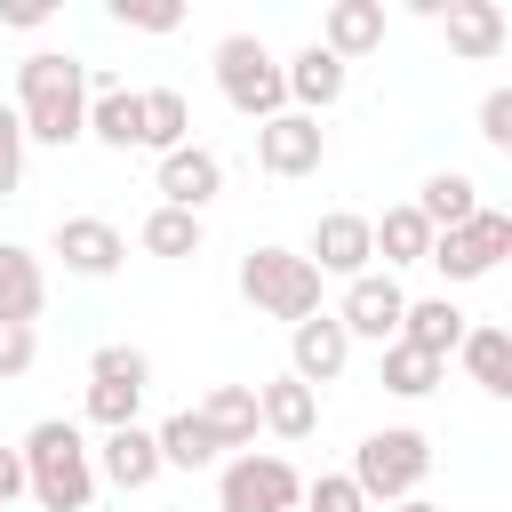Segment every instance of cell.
<instances>
[{
  "label": "cell",
  "instance_id": "obj_38",
  "mask_svg": "<svg viewBox=\"0 0 512 512\" xmlns=\"http://www.w3.org/2000/svg\"><path fill=\"white\" fill-rule=\"evenodd\" d=\"M8 24H16V32H40V24H48V8H40V0H16V8H8Z\"/></svg>",
  "mask_w": 512,
  "mask_h": 512
},
{
  "label": "cell",
  "instance_id": "obj_5",
  "mask_svg": "<svg viewBox=\"0 0 512 512\" xmlns=\"http://www.w3.org/2000/svg\"><path fill=\"white\" fill-rule=\"evenodd\" d=\"M424 472H432V440L416 424H384L352 448V480L368 488V504H408L424 488Z\"/></svg>",
  "mask_w": 512,
  "mask_h": 512
},
{
  "label": "cell",
  "instance_id": "obj_12",
  "mask_svg": "<svg viewBox=\"0 0 512 512\" xmlns=\"http://www.w3.org/2000/svg\"><path fill=\"white\" fill-rule=\"evenodd\" d=\"M344 360H352V328H344L336 312H312L304 328H288V376H304L312 392H320V384H336V376H344Z\"/></svg>",
  "mask_w": 512,
  "mask_h": 512
},
{
  "label": "cell",
  "instance_id": "obj_9",
  "mask_svg": "<svg viewBox=\"0 0 512 512\" xmlns=\"http://www.w3.org/2000/svg\"><path fill=\"white\" fill-rule=\"evenodd\" d=\"M304 256L320 264V280H328V272H336V280H360V272H376V216H360V208H328V216L312 224Z\"/></svg>",
  "mask_w": 512,
  "mask_h": 512
},
{
  "label": "cell",
  "instance_id": "obj_23",
  "mask_svg": "<svg viewBox=\"0 0 512 512\" xmlns=\"http://www.w3.org/2000/svg\"><path fill=\"white\" fill-rule=\"evenodd\" d=\"M40 304H48V272H40V256L32 248H16V240H0V320H40Z\"/></svg>",
  "mask_w": 512,
  "mask_h": 512
},
{
  "label": "cell",
  "instance_id": "obj_39",
  "mask_svg": "<svg viewBox=\"0 0 512 512\" xmlns=\"http://www.w3.org/2000/svg\"><path fill=\"white\" fill-rule=\"evenodd\" d=\"M392 512H448V504H432V496H408V504H392Z\"/></svg>",
  "mask_w": 512,
  "mask_h": 512
},
{
  "label": "cell",
  "instance_id": "obj_18",
  "mask_svg": "<svg viewBox=\"0 0 512 512\" xmlns=\"http://www.w3.org/2000/svg\"><path fill=\"white\" fill-rule=\"evenodd\" d=\"M344 80H352V72H344V56H328L320 40H304V48L288 56V104H296V112H312V120L344 96Z\"/></svg>",
  "mask_w": 512,
  "mask_h": 512
},
{
  "label": "cell",
  "instance_id": "obj_36",
  "mask_svg": "<svg viewBox=\"0 0 512 512\" xmlns=\"http://www.w3.org/2000/svg\"><path fill=\"white\" fill-rule=\"evenodd\" d=\"M480 136H488L496 152H512V88H488V96H480Z\"/></svg>",
  "mask_w": 512,
  "mask_h": 512
},
{
  "label": "cell",
  "instance_id": "obj_15",
  "mask_svg": "<svg viewBox=\"0 0 512 512\" xmlns=\"http://www.w3.org/2000/svg\"><path fill=\"white\" fill-rule=\"evenodd\" d=\"M152 192H160V208H192V216H200V208L224 192V160H216L208 144H184V152L160 160V184H152Z\"/></svg>",
  "mask_w": 512,
  "mask_h": 512
},
{
  "label": "cell",
  "instance_id": "obj_31",
  "mask_svg": "<svg viewBox=\"0 0 512 512\" xmlns=\"http://www.w3.org/2000/svg\"><path fill=\"white\" fill-rule=\"evenodd\" d=\"M304 512H376V504H368V488H360L352 472H320V480L304 488Z\"/></svg>",
  "mask_w": 512,
  "mask_h": 512
},
{
  "label": "cell",
  "instance_id": "obj_37",
  "mask_svg": "<svg viewBox=\"0 0 512 512\" xmlns=\"http://www.w3.org/2000/svg\"><path fill=\"white\" fill-rule=\"evenodd\" d=\"M16 496H32V472H24V448H0V512Z\"/></svg>",
  "mask_w": 512,
  "mask_h": 512
},
{
  "label": "cell",
  "instance_id": "obj_2",
  "mask_svg": "<svg viewBox=\"0 0 512 512\" xmlns=\"http://www.w3.org/2000/svg\"><path fill=\"white\" fill-rule=\"evenodd\" d=\"M24 472H32V504L40 512H88L96 504V448L80 440L72 416H40L24 432Z\"/></svg>",
  "mask_w": 512,
  "mask_h": 512
},
{
  "label": "cell",
  "instance_id": "obj_4",
  "mask_svg": "<svg viewBox=\"0 0 512 512\" xmlns=\"http://www.w3.org/2000/svg\"><path fill=\"white\" fill-rule=\"evenodd\" d=\"M240 296L264 312V320H288V328H304L312 312H320V264L304 256V248H248L240 256Z\"/></svg>",
  "mask_w": 512,
  "mask_h": 512
},
{
  "label": "cell",
  "instance_id": "obj_33",
  "mask_svg": "<svg viewBox=\"0 0 512 512\" xmlns=\"http://www.w3.org/2000/svg\"><path fill=\"white\" fill-rule=\"evenodd\" d=\"M24 112L16 104H0V200H16V184H24Z\"/></svg>",
  "mask_w": 512,
  "mask_h": 512
},
{
  "label": "cell",
  "instance_id": "obj_20",
  "mask_svg": "<svg viewBox=\"0 0 512 512\" xmlns=\"http://www.w3.org/2000/svg\"><path fill=\"white\" fill-rule=\"evenodd\" d=\"M200 424L216 432V448H256V424H264V400H256V384H216L208 400H200Z\"/></svg>",
  "mask_w": 512,
  "mask_h": 512
},
{
  "label": "cell",
  "instance_id": "obj_14",
  "mask_svg": "<svg viewBox=\"0 0 512 512\" xmlns=\"http://www.w3.org/2000/svg\"><path fill=\"white\" fill-rule=\"evenodd\" d=\"M440 32H448V56H464V64H488L512 40V24H504L496 0H448L440 8Z\"/></svg>",
  "mask_w": 512,
  "mask_h": 512
},
{
  "label": "cell",
  "instance_id": "obj_22",
  "mask_svg": "<svg viewBox=\"0 0 512 512\" xmlns=\"http://www.w3.org/2000/svg\"><path fill=\"white\" fill-rule=\"evenodd\" d=\"M256 400H264V432H280V440L320 432V392L304 376H272V384H256Z\"/></svg>",
  "mask_w": 512,
  "mask_h": 512
},
{
  "label": "cell",
  "instance_id": "obj_10",
  "mask_svg": "<svg viewBox=\"0 0 512 512\" xmlns=\"http://www.w3.org/2000/svg\"><path fill=\"white\" fill-rule=\"evenodd\" d=\"M320 160H328V128H320L312 112H280V120L256 128V168H264V176L288 184V176H312Z\"/></svg>",
  "mask_w": 512,
  "mask_h": 512
},
{
  "label": "cell",
  "instance_id": "obj_32",
  "mask_svg": "<svg viewBox=\"0 0 512 512\" xmlns=\"http://www.w3.org/2000/svg\"><path fill=\"white\" fill-rule=\"evenodd\" d=\"M136 408H144V392H136V384H88V416H96L104 432H128V424H136Z\"/></svg>",
  "mask_w": 512,
  "mask_h": 512
},
{
  "label": "cell",
  "instance_id": "obj_27",
  "mask_svg": "<svg viewBox=\"0 0 512 512\" xmlns=\"http://www.w3.org/2000/svg\"><path fill=\"white\" fill-rule=\"evenodd\" d=\"M440 376H448V360H432V352H416V344H384V360H376V384L400 392V400L440 392Z\"/></svg>",
  "mask_w": 512,
  "mask_h": 512
},
{
  "label": "cell",
  "instance_id": "obj_17",
  "mask_svg": "<svg viewBox=\"0 0 512 512\" xmlns=\"http://www.w3.org/2000/svg\"><path fill=\"white\" fill-rule=\"evenodd\" d=\"M96 472L112 480V488H152L160 472H168V456H160V432H144V424H128V432H104V448H96Z\"/></svg>",
  "mask_w": 512,
  "mask_h": 512
},
{
  "label": "cell",
  "instance_id": "obj_1",
  "mask_svg": "<svg viewBox=\"0 0 512 512\" xmlns=\"http://www.w3.org/2000/svg\"><path fill=\"white\" fill-rule=\"evenodd\" d=\"M88 96H96V72H88L80 56H64V48H32V56L16 64V112H24V136L48 144V152H64V144L88 136Z\"/></svg>",
  "mask_w": 512,
  "mask_h": 512
},
{
  "label": "cell",
  "instance_id": "obj_21",
  "mask_svg": "<svg viewBox=\"0 0 512 512\" xmlns=\"http://www.w3.org/2000/svg\"><path fill=\"white\" fill-rule=\"evenodd\" d=\"M416 208H424V224H432V232H464L488 200H480V184H472L464 168H432V176H424V192H416Z\"/></svg>",
  "mask_w": 512,
  "mask_h": 512
},
{
  "label": "cell",
  "instance_id": "obj_25",
  "mask_svg": "<svg viewBox=\"0 0 512 512\" xmlns=\"http://www.w3.org/2000/svg\"><path fill=\"white\" fill-rule=\"evenodd\" d=\"M456 360H464V376H472L488 400H512V328H472Z\"/></svg>",
  "mask_w": 512,
  "mask_h": 512
},
{
  "label": "cell",
  "instance_id": "obj_11",
  "mask_svg": "<svg viewBox=\"0 0 512 512\" xmlns=\"http://www.w3.org/2000/svg\"><path fill=\"white\" fill-rule=\"evenodd\" d=\"M48 256H64V272H80V280H104V272H120L128 240H120L112 216H64L56 240H48Z\"/></svg>",
  "mask_w": 512,
  "mask_h": 512
},
{
  "label": "cell",
  "instance_id": "obj_3",
  "mask_svg": "<svg viewBox=\"0 0 512 512\" xmlns=\"http://www.w3.org/2000/svg\"><path fill=\"white\" fill-rule=\"evenodd\" d=\"M216 88H224V104L240 112V120H280V112H296L288 104V64L256 40V32H224L216 40Z\"/></svg>",
  "mask_w": 512,
  "mask_h": 512
},
{
  "label": "cell",
  "instance_id": "obj_28",
  "mask_svg": "<svg viewBox=\"0 0 512 512\" xmlns=\"http://www.w3.org/2000/svg\"><path fill=\"white\" fill-rule=\"evenodd\" d=\"M160 456H168L176 472H200V464H216L224 448H216V432L200 424V408H176V416L160 424Z\"/></svg>",
  "mask_w": 512,
  "mask_h": 512
},
{
  "label": "cell",
  "instance_id": "obj_29",
  "mask_svg": "<svg viewBox=\"0 0 512 512\" xmlns=\"http://www.w3.org/2000/svg\"><path fill=\"white\" fill-rule=\"evenodd\" d=\"M136 240H144L152 256H168V264H184V256H200V216H192V208H152Z\"/></svg>",
  "mask_w": 512,
  "mask_h": 512
},
{
  "label": "cell",
  "instance_id": "obj_7",
  "mask_svg": "<svg viewBox=\"0 0 512 512\" xmlns=\"http://www.w3.org/2000/svg\"><path fill=\"white\" fill-rule=\"evenodd\" d=\"M504 256H512V216H504V208H480L464 232H440V240H432V272H440L448 288L488 280Z\"/></svg>",
  "mask_w": 512,
  "mask_h": 512
},
{
  "label": "cell",
  "instance_id": "obj_26",
  "mask_svg": "<svg viewBox=\"0 0 512 512\" xmlns=\"http://www.w3.org/2000/svg\"><path fill=\"white\" fill-rule=\"evenodd\" d=\"M192 144V104H184V88H144V152H184Z\"/></svg>",
  "mask_w": 512,
  "mask_h": 512
},
{
  "label": "cell",
  "instance_id": "obj_6",
  "mask_svg": "<svg viewBox=\"0 0 512 512\" xmlns=\"http://www.w3.org/2000/svg\"><path fill=\"white\" fill-rule=\"evenodd\" d=\"M216 512H304V480H296L288 456L248 448L216 472Z\"/></svg>",
  "mask_w": 512,
  "mask_h": 512
},
{
  "label": "cell",
  "instance_id": "obj_16",
  "mask_svg": "<svg viewBox=\"0 0 512 512\" xmlns=\"http://www.w3.org/2000/svg\"><path fill=\"white\" fill-rule=\"evenodd\" d=\"M320 48L344 56V64L376 56L384 48V0H328L320 8Z\"/></svg>",
  "mask_w": 512,
  "mask_h": 512
},
{
  "label": "cell",
  "instance_id": "obj_24",
  "mask_svg": "<svg viewBox=\"0 0 512 512\" xmlns=\"http://www.w3.org/2000/svg\"><path fill=\"white\" fill-rule=\"evenodd\" d=\"M432 240H440V232L424 224L416 200H400V208L376 216V256H384V272H392V264H432Z\"/></svg>",
  "mask_w": 512,
  "mask_h": 512
},
{
  "label": "cell",
  "instance_id": "obj_34",
  "mask_svg": "<svg viewBox=\"0 0 512 512\" xmlns=\"http://www.w3.org/2000/svg\"><path fill=\"white\" fill-rule=\"evenodd\" d=\"M112 24H128V32H176L184 8L176 0H112Z\"/></svg>",
  "mask_w": 512,
  "mask_h": 512
},
{
  "label": "cell",
  "instance_id": "obj_13",
  "mask_svg": "<svg viewBox=\"0 0 512 512\" xmlns=\"http://www.w3.org/2000/svg\"><path fill=\"white\" fill-rule=\"evenodd\" d=\"M88 136H96L104 152H136V144H144V88H128V80L96 72V96H88Z\"/></svg>",
  "mask_w": 512,
  "mask_h": 512
},
{
  "label": "cell",
  "instance_id": "obj_30",
  "mask_svg": "<svg viewBox=\"0 0 512 512\" xmlns=\"http://www.w3.org/2000/svg\"><path fill=\"white\" fill-rule=\"evenodd\" d=\"M88 384H136V392H152V360H144L136 344H96Z\"/></svg>",
  "mask_w": 512,
  "mask_h": 512
},
{
  "label": "cell",
  "instance_id": "obj_35",
  "mask_svg": "<svg viewBox=\"0 0 512 512\" xmlns=\"http://www.w3.org/2000/svg\"><path fill=\"white\" fill-rule=\"evenodd\" d=\"M32 360H40V336H32L24 320H0V384H8V376H24Z\"/></svg>",
  "mask_w": 512,
  "mask_h": 512
},
{
  "label": "cell",
  "instance_id": "obj_8",
  "mask_svg": "<svg viewBox=\"0 0 512 512\" xmlns=\"http://www.w3.org/2000/svg\"><path fill=\"white\" fill-rule=\"evenodd\" d=\"M336 320L352 328V344H400V320H408V288L392 280V272H360V280H344V304H336Z\"/></svg>",
  "mask_w": 512,
  "mask_h": 512
},
{
  "label": "cell",
  "instance_id": "obj_19",
  "mask_svg": "<svg viewBox=\"0 0 512 512\" xmlns=\"http://www.w3.org/2000/svg\"><path fill=\"white\" fill-rule=\"evenodd\" d=\"M464 312H456V296H408V320H400V344H416V352H432V360H448V352H464Z\"/></svg>",
  "mask_w": 512,
  "mask_h": 512
}]
</instances>
